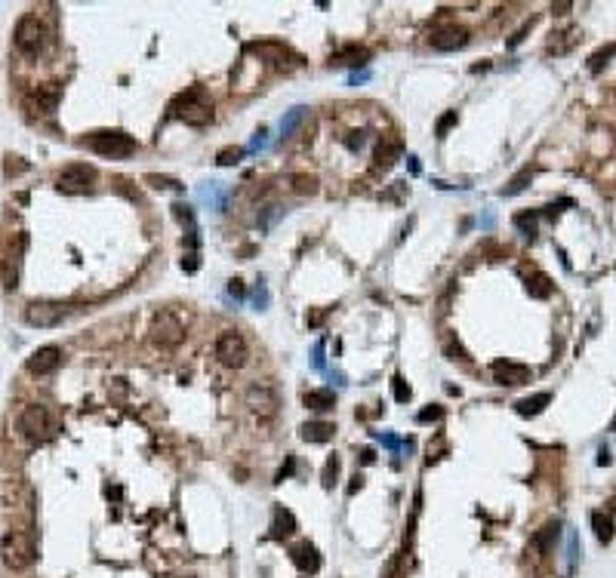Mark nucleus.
I'll return each mask as SVG.
<instances>
[{"label":"nucleus","mask_w":616,"mask_h":578,"mask_svg":"<svg viewBox=\"0 0 616 578\" xmlns=\"http://www.w3.org/2000/svg\"><path fill=\"white\" fill-rule=\"evenodd\" d=\"M19 431H22V437L31 440V443H44V440L53 437L56 419L44 403H31V406H25L19 415Z\"/></svg>","instance_id":"20e7f679"},{"label":"nucleus","mask_w":616,"mask_h":578,"mask_svg":"<svg viewBox=\"0 0 616 578\" xmlns=\"http://www.w3.org/2000/svg\"><path fill=\"white\" fill-rule=\"evenodd\" d=\"M453 123H457V111H447V114L441 117V121H437V126H435L437 135H447V130H450Z\"/></svg>","instance_id":"c9c22d12"},{"label":"nucleus","mask_w":616,"mask_h":578,"mask_svg":"<svg viewBox=\"0 0 616 578\" xmlns=\"http://www.w3.org/2000/svg\"><path fill=\"white\" fill-rule=\"evenodd\" d=\"M514 225H518L527 237H533L536 234V212H521V216H514Z\"/></svg>","instance_id":"cd10ccee"},{"label":"nucleus","mask_w":616,"mask_h":578,"mask_svg":"<svg viewBox=\"0 0 616 578\" xmlns=\"http://www.w3.org/2000/svg\"><path fill=\"white\" fill-rule=\"evenodd\" d=\"M610 56H616V44H613V47H607V49H598V53H595L592 59H588V71H601Z\"/></svg>","instance_id":"bb28decb"},{"label":"nucleus","mask_w":616,"mask_h":578,"mask_svg":"<svg viewBox=\"0 0 616 578\" xmlns=\"http://www.w3.org/2000/svg\"><path fill=\"white\" fill-rule=\"evenodd\" d=\"M56 105H59V87L56 83H44V87H37L35 92L25 96V108H28L35 117H49L56 111Z\"/></svg>","instance_id":"9b49d317"},{"label":"nucleus","mask_w":616,"mask_h":578,"mask_svg":"<svg viewBox=\"0 0 616 578\" xmlns=\"http://www.w3.org/2000/svg\"><path fill=\"white\" fill-rule=\"evenodd\" d=\"M216 357H219L222 367L241 369L243 363H247V357H250L247 338H243L241 333H234V329H225V333L219 336V342H216Z\"/></svg>","instance_id":"423d86ee"},{"label":"nucleus","mask_w":616,"mask_h":578,"mask_svg":"<svg viewBox=\"0 0 616 578\" xmlns=\"http://www.w3.org/2000/svg\"><path fill=\"white\" fill-rule=\"evenodd\" d=\"M401 142L398 139H382L379 142V148H376V166H382V169H388L394 164V160L401 157Z\"/></svg>","instance_id":"6ab92c4d"},{"label":"nucleus","mask_w":616,"mask_h":578,"mask_svg":"<svg viewBox=\"0 0 616 578\" xmlns=\"http://www.w3.org/2000/svg\"><path fill=\"white\" fill-rule=\"evenodd\" d=\"M145 182H151L155 188H164V191H179L182 188V185L176 182V178H170V176H148Z\"/></svg>","instance_id":"7c9ffc66"},{"label":"nucleus","mask_w":616,"mask_h":578,"mask_svg":"<svg viewBox=\"0 0 616 578\" xmlns=\"http://www.w3.org/2000/svg\"><path fill=\"white\" fill-rule=\"evenodd\" d=\"M598 465H610V453H607V449L598 453Z\"/></svg>","instance_id":"a19ab883"},{"label":"nucleus","mask_w":616,"mask_h":578,"mask_svg":"<svg viewBox=\"0 0 616 578\" xmlns=\"http://www.w3.org/2000/svg\"><path fill=\"white\" fill-rule=\"evenodd\" d=\"M392 388H394V400H398V403H407L410 397H413V391H410L407 381H404V376H394V379H392Z\"/></svg>","instance_id":"c85d7f7f"},{"label":"nucleus","mask_w":616,"mask_h":578,"mask_svg":"<svg viewBox=\"0 0 616 578\" xmlns=\"http://www.w3.org/2000/svg\"><path fill=\"white\" fill-rule=\"evenodd\" d=\"M428 44H432V49H437V53H453V49H462L469 44V31L457 28V25H453V28H441L428 37Z\"/></svg>","instance_id":"4468645a"},{"label":"nucleus","mask_w":616,"mask_h":578,"mask_svg":"<svg viewBox=\"0 0 616 578\" xmlns=\"http://www.w3.org/2000/svg\"><path fill=\"white\" fill-rule=\"evenodd\" d=\"M173 212H176V219H179L182 225H188V231H194V212H191V207H185V203H176Z\"/></svg>","instance_id":"473e14b6"},{"label":"nucleus","mask_w":616,"mask_h":578,"mask_svg":"<svg viewBox=\"0 0 616 578\" xmlns=\"http://www.w3.org/2000/svg\"><path fill=\"white\" fill-rule=\"evenodd\" d=\"M530 178H533V169H521V173L502 188V197H514V194H521L530 185Z\"/></svg>","instance_id":"393cba45"},{"label":"nucleus","mask_w":616,"mask_h":578,"mask_svg":"<svg viewBox=\"0 0 616 578\" xmlns=\"http://www.w3.org/2000/svg\"><path fill=\"white\" fill-rule=\"evenodd\" d=\"M59 363H62V348H56V345H44V348H37L35 354L28 357V372H35V376H49Z\"/></svg>","instance_id":"f8f14e48"},{"label":"nucleus","mask_w":616,"mask_h":578,"mask_svg":"<svg viewBox=\"0 0 616 578\" xmlns=\"http://www.w3.org/2000/svg\"><path fill=\"white\" fill-rule=\"evenodd\" d=\"M47 47H49V28L35 13L22 16L19 25H16V49L25 53L28 59H37L47 53Z\"/></svg>","instance_id":"f257e3e1"},{"label":"nucleus","mask_w":616,"mask_h":578,"mask_svg":"<svg viewBox=\"0 0 616 578\" xmlns=\"http://www.w3.org/2000/svg\"><path fill=\"white\" fill-rule=\"evenodd\" d=\"M579 551H582V548H579V539H576V535H570V563H573V566H576V554H579Z\"/></svg>","instance_id":"58836bf2"},{"label":"nucleus","mask_w":616,"mask_h":578,"mask_svg":"<svg viewBox=\"0 0 616 578\" xmlns=\"http://www.w3.org/2000/svg\"><path fill=\"white\" fill-rule=\"evenodd\" d=\"M548 403H552V394H545V391H543V394H533V397H524V400H518V403H514V412L524 415V419H530V415H539V412H543Z\"/></svg>","instance_id":"a211bd4d"},{"label":"nucleus","mask_w":616,"mask_h":578,"mask_svg":"<svg viewBox=\"0 0 616 578\" xmlns=\"http://www.w3.org/2000/svg\"><path fill=\"white\" fill-rule=\"evenodd\" d=\"M151 338L160 348H176L185 338V323L176 317L173 311H160L155 320H151Z\"/></svg>","instance_id":"0eeeda50"},{"label":"nucleus","mask_w":616,"mask_h":578,"mask_svg":"<svg viewBox=\"0 0 616 578\" xmlns=\"http://www.w3.org/2000/svg\"><path fill=\"white\" fill-rule=\"evenodd\" d=\"M558 532H561V526H558V523H548L545 529L536 535V545L543 548V551H552V545L558 541Z\"/></svg>","instance_id":"a878e982"},{"label":"nucleus","mask_w":616,"mask_h":578,"mask_svg":"<svg viewBox=\"0 0 616 578\" xmlns=\"http://www.w3.org/2000/svg\"><path fill=\"white\" fill-rule=\"evenodd\" d=\"M493 379L505 388H518V385H524V381H530V367H524V363H512V360H496L493 363Z\"/></svg>","instance_id":"ddd939ff"},{"label":"nucleus","mask_w":616,"mask_h":578,"mask_svg":"<svg viewBox=\"0 0 616 578\" xmlns=\"http://www.w3.org/2000/svg\"><path fill=\"white\" fill-rule=\"evenodd\" d=\"M65 314L68 311L56 302H31L28 308H25V320L37 329H49V326H59V323L65 320Z\"/></svg>","instance_id":"9d476101"},{"label":"nucleus","mask_w":616,"mask_h":578,"mask_svg":"<svg viewBox=\"0 0 616 578\" xmlns=\"http://www.w3.org/2000/svg\"><path fill=\"white\" fill-rule=\"evenodd\" d=\"M293 532H296V517H293V511H286L284 505H277L272 517V535L274 539H286Z\"/></svg>","instance_id":"dca6fc26"},{"label":"nucleus","mask_w":616,"mask_h":578,"mask_svg":"<svg viewBox=\"0 0 616 578\" xmlns=\"http://www.w3.org/2000/svg\"><path fill=\"white\" fill-rule=\"evenodd\" d=\"M299 121H302V108H293V111L286 114V121L281 123V135H284V139H286V135H290L293 130H296V123H299Z\"/></svg>","instance_id":"2f4dec72"},{"label":"nucleus","mask_w":616,"mask_h":578,"mask_svg":"<svg viewBox=\"0 0 616 578\" xmlns=\"http://www.w3.org/2000/svg\"><path fill=\"white\" fill-rule=\"evenodd\" d=\"M382 443H385L388 449H398V440H394V437H388V434H385V437H382Z\"/></svg>","instance_id":"79ce46f5"},{"label":"nucleus","mask_w":616,"mask_h":578,"mask_svg":"<svg viewBox=\"0 0 616 578\" xmlns=\"http://www.w3.org/2000/svg\"><path fill=\"white\" fill-rule=\"evenodd\" d=\"M447 354H450V360H462V363H469V354L462 351L459 345H453V342H447Z\"/></svg>","instance_id":"e433bc0d"},{"label":"nucleus","mask_w":616,"mask_h":578,"mask_svg":"<svg viewBox=\"0 0 616 578\" xmlns=\"http://www.w3.org/2000/svg\"><path fill=\"white\" fill-rule=\"evenodd\" d=\"M25 169V164H19V157H6V176H16V173H22Z\"/></svg>","instance_id":"4c0bfd02"},{"label":"nucleus","mask_w":616,"mask_h":578,"mask_svg":"<svg viewBox=\"0 0 616 578\" xmlns=\"http://www.w3.org/2000/svg\"><path fill=\"white\" fill-rule=\"evenodd\" d=\"M241 157H243L241 148H222V151L216 154V164H219V166H231V164H238Z\"/></svg>","instance_id":"c756f323"},{"label":"nucleus","mask_w":616,"mask_h":578,"mask_svg":"<svg viewBox=\"0 0 616 578\" xmlns=\"http://www.w3.org/2000/svg\"><path fill=\"white\" fill-rule=\"evenodd\" d=\"M87 144L92 151H96L99 157H111V160H123V157H133L139 151V142L133 139V135H126L121 130H99L92 133Z\"/></svg>","instance_id":"f03ea898"},{"label":"nucleus","mask_w":616,"mask_h":578,"mask_svg":"<svg viewBox=\"0 0 616 578\" xmlns=\"http://www.w3.org/2000/svg\"><path fill=\"white\" fill-rule=\"evenodd\" d=\"M441 415H444L441 406H428V410H423V412L416 415V422H419V424H428V422H437Z\"/></svg>","instance_id":"f704fd0d"},{"label":"nucleus","mask_w":616,"mask_h":578,"mask_svg":"<svg viewBox=\"0 0 616 578\" xmlns=\"http://www.w3.org/2000/svg\"><path fill=\"white\" fill-rule=\"evenodd\" d=\"M92 182H96V169L87 164H71L56 176V188L65 194H83L92 188Z\"/></svg>","instance_id":"1a4fd4ad"},{"label":"nucleus","mask_w":616,"mask_h":578,"mask_svg":"<svg viewBox=\"0 0 616 578\" xmlns=\"http://www.w3.org/2000/svg\"><path fill=\"white\" fill-rule=\"evenodd\" d=\"M290 560H293V566H296L299 572H308V575H315L320 569V554H318V548L311 545V541H299V545H293Z\"/></svg>","instance_id":"2eb2a0df"},{"label":"nucleus","mask_w":616,"mask_h":578,"mask_svg":"<svg viewBox=\"0 0 616 578\" xmlns=\"http://www.w3.org/2000/svg\"><path fill=\"white\" fill-rule=\"evenodd\" d=\"M229 293H231V295H238V299H243V286H241V280H231V283H229Z\"/></svg>","instance_id":"ea45409f"},{"label":"nucleus","mask_w":616,"mask_h":578,"mask_svg":"<svg viewBox=\"0 0 616 578\" xmlns=\"http://www.w3.org/2000/svg\"><path fill=\"white\" fill-rule=\"evenodd\" d=\"M592 529H595V539L601 541V545H610L613 541V517L610 514H601V511H595L592 514Z\"/></svg>","instance_id":"aec40b11"},{"label":"nucleus","mask_w":616,"mask_h":578,"mask_svg":"<svg viewBox=\"0 0 616 578\" xmlns=\"http://www.w3.org/2000/svg\"><path fill=\"white\" fill-rule=\"evenodd\" d=\"M170 111H173L176 117H182L185 123H191V126H204V123L213 121V102L207 99L204 90L194 87V90L182 92V96L173 102Z\"/></svg>","instance_id":"7ed1b4c3"},{"label":"nucleus","mask_w":616,"mask_h":578,"mask_svg":"<svg viewBox=\"0 0 616 578\" xmlns=\"http://www.w3.org/2000/svg\"><path fill=\"white\" fill-rule=\"evenodd\" d=\"M527 293L533 295V299H548V295H552V280L536 271V274L527 277Z\"/></svg>","instance_id":"5701e85b"},{"label":"nucleus","mask_w":616,"mask_h":578,"mask_svg":"<svg viewBox=\"0 0 616 578\" xmlns=\"http://www.w3.org/2000/svg\"><path fill=\"white\" fill-rule=\"evenodd\" d=\"M302 403L315 412H324V410H333L336 406V394L333 391H308V394L302 397Z\"/></svg>","instance_id":"412c9836"},{"label":"nucleus","mask_w":616,"mask_h":578,"mask_svg":"<svg viewBox=\"0 0 616 578\" xmlns=\"http://www.w3.org/2000/svg\"><path fill=\"white\" fill-rule=\"evenodd\" d=\"M367 56H370V53H367L364 47H345L342 53H336V56L330 59V62H333V65H361Z\"/></svg>","instance_id":"b1692460"},{"label":"nucleus","mask_w":616,"mask_h":578,"mask_svg":"<svg viewBox=\"0 0 616 578\" xmlns=\"http://www.w3.org/2000/svg\"><path fill=\"white\" fill-rule=\"evenodd\" d=\"M167 578H194V575H167Z\"/></svg>","instance_id":"37998d69"},{"label":"nucleus","mask_w":616,"mask_h":578,"mask_svg":"<svg viewBox=\"0 0 616 578\" xmlns=\"http://www.w3.org/2000/svg\"><path fill=\"white\" fill-rule=\"evenodd\" d=\"M247 406L253 412H259V415H265L268 419V415H274L277 406H281V394H277V388L268 379H259L247 388Z\"/></svg>","instance_id":"6e6552de"},{"label":"nucleus","mask_w":616,"mask_h":578,"mask_svg":"<svg viewBox=\"0 0 616 578\" xmlns=\"http://www.w3.org/2000/svg\"><path fill=\"white\" fill-rule=\"evenodd\" d=\"M35 557H37V548L25 532H6L0 539V560L10 569H28L35 563Z\"/></svg>","instance_id":"39448f33"},{"label":"nucleus","mask_w":616,"mask_h":578,"mask_svg":"<svg viewBox=\"0 0 616 578\" xmlns=\"http://www.w3.org/2000/svg\"><path fill=\"white\" fill-rule=\"evenodd\" d=\"M576 37H579V28H567V31L555 34V40L548 44V53H552V56H564V53H570V47L576 44Z\"/></svg>","instance_id":"4be33fe9"},{"label":"nucleus","mask_w":616,"mask_h":578,"mask_svg":"<svg viewBox=\"0 0 616 578\" xmlns=\"http://www.w3.org/2000/svg\"><path fill=\"white\" fill-rule=\"evenodd\" d=\"M336 428L330 422H306L302 424V440L306 443H327V440H333Z\"/></svg>","instance_id":"f3484780"},{"label":"nucleus","mask_w":616,"mask_h":578,"mask_svg":"<svg viewBox=\"0 0 616 578\" xmlns=\"http://www.w3.org/2000/svg\"><path fill=\"white\" fill-rule=\"evenodd\" d=\"M336 474H339V458H330V462H327V467H324V486H333L336 483Z\"/></svg>","instance_id":"72a5a7b5"}]
</instances>
